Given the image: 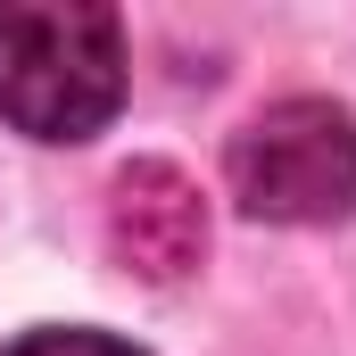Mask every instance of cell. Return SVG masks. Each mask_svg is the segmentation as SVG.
Returning <instances> with one entry per match:
<instances>
[{
	"label": "cell",
	"mask_w": 356,
	"mask_h": 356,
	"mask_svg": "<svg viewBox=\"0 0 356 356\" xmlns=\"http://www.w3.org/2000/svg\"><path fill=\"white\" fill-rule=\"evenodd\" d=\"M108 249L116 266L141 273V282H182L207 249V207H199V182L141 158L124 166L116 191H108Z\"/></svg>",
	"instance_id": "cell-3"
},
{
	"label": "cell",
	"mask_w": 356,
	"mask_h": 356,
	"mask_svg": "<svg viewBox=\"0 0 356 356\" xmlns=\"http://www.w3.org/2000/svg\"><path fill=\"white\" fill-rule=\"evenodd\" d=\"M232 199L257 224H340L356 207V116L340 99H273L232 133Z\"/></svg>",
	"instance_id": "cell-2"
},
{
	"label": "cell",
	"mask_w": 356,
	"mask_h": 356,
	"mask_svg": "<svg viewBox=\"0 0 356 356\" xmlns=\"http://www.w3.org/2000/svg\"><path fill=\"white\" fill-rule=\"evenodd\" d=\"M8 356H141L133 340L116 332H83V323H50V332H25Z\"/></svg>",
	"instance_id": "cell-4"
},
{
	"label": "cell",
	"mask_w": 356,
	"mask_h": 356,
	"mask_svg": "<svg viewBox=\"0 0 356 356\" xmlns=\"http://www.w3.org/2000/svg\"><path fill=\"white\" fill-rule=\"evenodd\" d=\"M124 108V25L99 0H0V116L33 141H91Z\"/></svg>",
	"instance_id": "cell-1"
}]
</instances>
